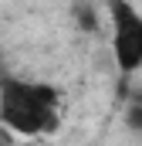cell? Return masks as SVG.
I'll return each mask as SVG.
<instances>
[{"label":"cell","mask_w":142,"mask_h":146,"mask_svg":"<svg viewBox=\"0 0 142 146\" xmlns=\"http://www.w3.org/2000/svg\"><path fill=\"white\" fill-rule=\"evenodd\" d=\"M74 17H78V24H81L85 31H98V14H95L91 7H78Z\"/></svg>","instance_id":"cell-3"},{"label":"cell","mask_w":142,"mask_h":146,"mask_svg":"<svg viewBox=\"0 0 142 146\" xmlns=\"http://www.w3.org/2000/svg\"><path fill=\"white\" fill-rule=\"evenodd\" d=\"M112 24H115V61L122 72H135L142 65V17L129 0H112Z\"/></svg>","instance_id":"cell-2"},{"label":"cell","mask_w":142,"mask_h":146,"mask_svg":"<svg viewBox=\"0 0 142 146\" xmlns=\"http://www.w3.org/2000/svg\"><path fill=\"white\" fill-rule=\"evenodd\" d=\"M0 119L17 133H44L54 126V92L47 85L3 78L0 82Z\"/></svg>","instance_id":"cell-1"}]
</instances>
